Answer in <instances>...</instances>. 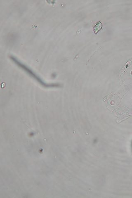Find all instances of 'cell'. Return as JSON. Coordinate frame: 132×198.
<instances>
[{"mask_svg":"<svg viewBox=\"0 0 132 198\" xmlns=\"http://www.w3.org/2000/svg\"><path fill=\"white\" fill-rule=\"evenodd\" d=\"M11 58L12 60L14 61V62H16V64L20 66L22 68L24 69L25 71H27L28 73L30 74V75H31V76H33L34 78L36 79V80H37L39 83H40L42 85H44V86L48 87H55L57 86V84H47L46 83L44 82L41 80V79H40V78L39 77V76H37L36 74L34 73L33 72L32 70H30L29 68H28L26 66H25V65L23 64L20 63V62H19V61H18L16 58H15L14 57H11Z\"/></svg>","mask_w":132,"mask_h":198,"instance_id":"6da1fadb","label":"cell"},{"mask_svg":"<svg viewBox=\"0 0 132 198\" xmlns=\"http://www.w3.org/2000/svg\"><path fill=\"white\" fill-rule=\"evenodd\" d=\"M101 27H102V24L100 22H99L94 27V31L97 34L99 31L101 29Z\"/></svg>","mask_w":132,"mask_h":198,"instance_id":"7a4b0ae2","label":"cell"}]
</instances>
